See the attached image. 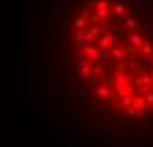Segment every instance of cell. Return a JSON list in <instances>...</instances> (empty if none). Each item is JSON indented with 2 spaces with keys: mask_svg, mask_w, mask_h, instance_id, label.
Masks as SVG:
<instances>
[{
  "mask_svg": "<svg viewBox=\"0 0 153 147\" xmlns=\"http://www.w3.org/2000/svg\"><path fill=\"white\" fill-rule=\"evenodd\" d=\"M64 76L105 121H153V12L127 0H84L60 22Z\"/></svg>",
  "mask_w": 153,
  "mask_h": 147,
  "instance_id": "obj_1",
  "label": "cell"
}]
</instances>
